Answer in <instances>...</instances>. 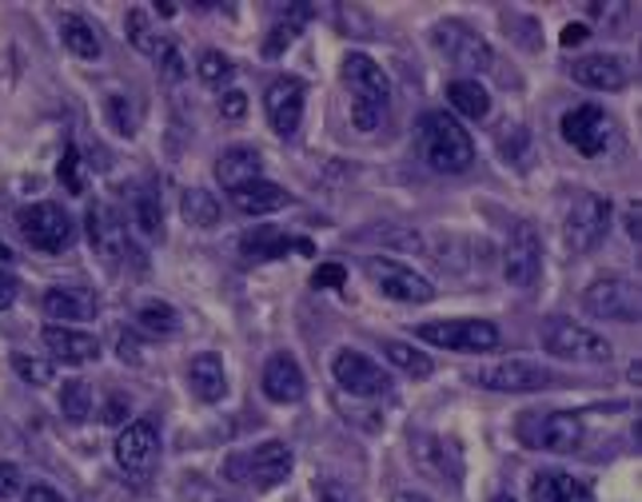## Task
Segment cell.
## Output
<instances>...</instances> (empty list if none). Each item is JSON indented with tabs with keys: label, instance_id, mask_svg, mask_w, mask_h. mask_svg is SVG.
Returning <instances> with one entry per match:
<instances>
[{
	"label": "cell",
	"instance_id": "1",
	"mask_svg": "<svg viewBox=\"0 0 642 502\" xmlns=\"http://www.w3.org/2000/svg\"><path fill=\"white\" fill-rule=\"evenodd\" d=\"M343 84L351 92V124L360 132H375L392 104V80L367 52L343 56Z\"/></svg>",
	"mask_w": 642,
	"mask_h": 502
},
{
	"label": "cell",
	"instance_id": "2",
	"mask_svg": "<svg viewBox=\"0 0 642 502\" xmlns=\"http://www.w3.org/2000/svg\"><path fill=\"white\" fill-rule=\"evenodd\" d=\"M419 140H423V160L443 176H459L475 164L471 136L447 112H428L423 124H419Z\"/></svg>",
	"mask_w": 642,
	"mask_h": 502
},
{
	"label": "cell",
	"instance_id": "3",
	"mask_svg": "<svg viewBox=\"0 0 642 502\" xmlns=\"http://www.w3.org/2000/svg\"><path fill=\"white\" fill-rule=\"evenodd\" d=\"M295 458H292V446L280 443V439H268V443L252 446L244 455L227 458L224 475L232 482H248L256 491H271V487H280L288 475H292Z\"/></svg>",
	"mask_w": 642,
	"mask_h": 502
},
{
	"label": "cell",
	"instance_id": "4",
	"mask_svg": "<svg viewBox=\"0 0 642 502\" xmlns=\"http://www.w3.org/2000/svg\"><path fill=\"white\" fill-rule=\"evenodd\" d=\"M542 347L555 359H571V363H610V355H615L607 335L591 331V327L575 324V319H563V315H555V319L542 324Z\"/></svg>",
	"mask_w": 642,
	"mask_h": 502
},
{
	"label": "cell",
	"instance_id": "5",
	"mask_svg": "<svg viewBox=\"0 0 642 502\" xmlns=\"http://www.w3.org/2000/svg\"><path fill=\"white\" fill-rule=\"evenodd\" d=\"M518 439L535 451H551V455H571L586 439V427L575 411H547V415H527L518 423Z\"/></svg>",
	"mask_w": 642,
	"mask_h": 502
},
{
	"label": "cell",
	"instance_id": "6",
	"mask_svg": "<svg viewBox=\"0 0 642 502\" xmlns=\"http://www.w3.org/2000/svg\"><path fill=\"white\" fill-rule=\"evenodd\" d=\"M16 227H21V235L28 240V247H36V252H45V256H57V252H65L68 244H72V215L60 208V203H28V208H21V215H16Z\"/></svg>",
	"mask_w": 642,
	"mask_h": 502
},
{
	"label": "cell",
	"instance_id": "7",
	"mask_svg": "<svg viewBox=\"0 0 642 502\" xmlns=\"http://www.w3.org/2000/svg\"><path fill=\"white\" fill-rule=\"evenodd\" d=\"M416 335L431 347L467 351V355H483V351L499 347V327L487 319H435V324L416 327Z\"/></svg>",
	"mask_w": 642,
	"mask_h": 502
},
{
	"label": "cell",
	"instance_id": "8",
	"mask_svg": "<svg viewBox=\"0 0 642 502\" xmlns=\"http://www.w3.org/2000/svg\"><path fill=\"white\" fill-rule=\"evenodd\" d=\"M610 215H615V208H610L607 196H598V191L575 196V203H571V212H567V223H563L567 247H571V252H595L610 232Z\"/></svg>",
	"mask_w": 642,
	"mask_h": 502
},
{
	"label": "cell",
	"instance_id": "9",
	"mask_svg": "<svg viewBox=\"0 0 642 502\" xmlns=\"http://www.w3.org/2000/svg\"><path fill=\"white\" fill-rule=\"evenodd\" d=\"M431 40H435V48H440V52L447 56L455 68H463V72H487V68L495 65V52H491V45H487L483 36L475 33L471 24H463V21L435 24Z\"/></svg>",
	"mask_w": 642,
	"mask_h": 502
},
{
	"label": "cell",
	"instance_id": "10",
	"mask_svg": "<svg viewBox=\"0 0 642 502\" xmlns=\"http://www.w3.org/2000/svg\"><path fill=\"white\" fill-rule=\"evenodd\" d=\"M583 307L595 319H615V324H634L642 312L639 288L622 276H603L583 291Z\"/></svg>",
	"mask_w": 642,
	"mask_h": 502
},
{
	"label": "cell",
	"instance_id": "11",
	"mask_svg": "<svg viewBox=\"0 0 642 502\" xmlns=\"http://www.w3.org/2000/svg\"><path fill=\"white\" fill-rule=\"evenodd\" d=\"M363 271H367L375 288L384 291L387 300H395V303H431V300H435L431 279L419 276V271L407 268V264H399V259L372 256L367 264H363Z\"/></svg>",
	"mask_w": 642,
	"mask_h": 502
},
{
	"label": "cell",
	"instance_id": "12",
	"mask_svg": "<svg viewBox=\"0 0 642 502\" xmlns=\"http://www.w3.org/2000/svg\"><path fill=\"white\" fill-rule=\"evenodd\" d=\"M331 375H336V383L348 395H355V399H380V395H387L392 390V375H387L375 359H367L363 351H351V347H343L336 359H331Z\"/></svg>",
	"mask_w": 642,
	"mask_h": 502
},
{
	"label": "cell",
	"instance_id": "13",
	"mask_svg": "<svg viewBox=\"0 0 642 502\" xmlns=\"http://www.w3.org/2000/svg\"><path fill=\"white\" fill-rule=\"evenodd\" d=\"M539 271H542V240L535 232V223L523 220L515 223L507 252H503V276H507L511 288H535Z\"/></svg>",
	"mask_w": 642,
	"mask_h": 502
},
{
	"label": "cell",
	"instance_id": "14",
	"mask_svg": "<svg viewBox=\"0 0 642 502\" xmlns=\"http://www.w3.org/2000/svg\"><path fill=\"white\" fill-rule=\"evenodd\" d=\"M304 80L300 77H280L271 80L268 92H264V112H268V124L271 132L283 136V140H292L300 132V124H304Z\"/></svg>",
	"mask_w": 642,
	"mask_h": 502
},
{
	"label": "cell",
	"instance_id": "15",
	"mask_svg": "<svg viewBox=\"0 0 642 502\" xmlns=\"http://www.w3.org/2000/svg\"><path fill=\"white\" fill-rule=\"evenodd\" d=\"M475 383L487 390H499V395H530V390L551 387L555 375L530 359H503L495 367H483L475 375Z\"/></svg>",
	"mask_w": 642,
	"mask_h": 502
},
{
	"label": "cell",
	"instance_id": "16",
	"mask_svg": "<svg viewBox=\"0 0 642 502\" xmlns=\"http://www.w3.org/2000/svg\"><path fill=\"white\" fill-rule=\"evenodd\" d=\"M84 227H89L92 252H96L108 268L125 264L128 259V232H125V223H120V215H116L108 203H92L89 215H84Z\"/></svg>",
	"mask_w": 642,
	"mask_h": 502
},
{
	"label": "cell",
	"instance_id": "17",
	"mask_svg": "<svg viewBox=\"0 0 642 502\" xmlns=\"http://www.w3.org/2000/svg\"><path fill=\"white\" fill-rule=\"evenodd\" d=\"M160 455V431L152 419H136V423H125V431L116 435V463L128 475H144L152 470Z\"/></svg>",
	"mask_w": 642,
	"mask_h": 502
},
{
	"label": "cell",
	"instance_id": "18",
	"mask_svg": "<svg viewBox=\"0 0 642 502\" xmlns=\"http://www.w3.org/2000/svg\"><path fill=\"white\" fill-rule=\"evenodd\" d=\"M610 120L598 104H579L563 116V140L575 148L579 156H598L607 148Z\"/></svg>",
	"mask_w": 642,
	"mask_h": 502
},
{
	"label": "cell",
	"instance_id": "19",
	"mask_svg": "<svg viewBox=\"0 0 642 502\" xmlns=\"http://www.w3.org/2000/svg\"><path fill=\"white\" fill-rule=\"evenodd\" d=\"M259 387H264V395H268L271 402H300L307 390V380L304 371H300V363H295L288 351H276V355L264 363V375H259Z\"/></svg>",
	"mask_w": 642,
	"mask_h": 502
},
{
	"label": "cell",
	"instance_id": "20",
	"mask_svg": "<svg viewBox=\"0 0 642 502\" xmlns=\"http://www.w3.org/2000/svg\"><path fill=\"white\" fill-rule=\"evenodd\" d=\"M571 77L583 84V89H595V92H619L631 84V68H627V60L622 56H583V60H575L571 65Z\"/></svg>",
	"mask_w": 642,
	"mask_h": 502
},
{
	"label": "cell",
	"instance_id": "21",
	"mask_svg": "<svg viewBox=\"0 0 642 502\" xmlns=\"http://www.w3.org/2000/svg\"><path fill=\"white\" fill-rule=\"evenodd\" d=\"M45 347L52 351V359L60 363H92V359L101 355V343H96V335L80 331V327H68V324H48L40 331Z\"/></svg>",
	"mask_w": 642,
	"mask_h": 502
},
{
	"label": "cell",
	"instance_id": "22",
	"mask_svg": "<svg viewBox=\"0 0 642 502\" xmlns=\"http://www.w3.org/2000/svg\"><path fill=\"white\" fill-rule=\"evenodd\" d=\"M188 387L200 402H220L227 395V371H224V359L212 355V351H203L188 363Z\"/></svg>",
	"mask_w": 642,
	"mask_h": 502
},
{
	"label": "cell",
	"instance_id": "23",
	"mask_svg": "<svg viewBox=\"0 0 642 502\" xmlns=\"http://www.w3.org/2000/svg\"><path fill=\"white\" fill-rule=\"evenodd\" d=\"M530 499L535 502H595L591 487L575 475H567V470H542L535 475L530 482Z\"/></svg>",
	"mask_w": 642,
	"mask_h": 502
},
{
	"label": "cell",
	"instance_id": "24",
	"mask_svg": "<svg viewBox=\"0 0 642 502\" xmlns=\"http://www.w3.org/2000/svg\"><path fill=\"white\" fill-rule=\"evenodd\" d=\"M215 179L227 191L244 188L252 179H264V156H259L256 148H227L224 156L215 160Z\"/></svg>",
	"mask_w": 642,
	"mask_h": 502
},
{
	"label": "cell",
	"instance_id": "25",
	"mask_svg": "<svg viewBox=\"0 0 642 502\" xmlns=\"http://www.w3.org/2000/svg\"><path fill=\"white\" fill-rule=\"evenodd\" d=\"M232 203H236V212H244V215H271V212H280V208H288L292 196H288L280 184H271V179H252V184L232 191Z\"/></svg>",
	"mask_w": 642,
	"mask_h": 502
},
{
	"label": "cell",
	"instance_id": "26",
	"mask_svg": "<svg viewBox=\"0 0 642 502\" xmlns=\"http://www.w3.org/2000/svg\"><path fill=\"white\" fill-rule=\"evenodd\" d=\"M45 315L57 324H80L96 315V300L80 288H48L45 291Z\"/></svg>",
	"mask_w": 642,
	"mask_h": 502
},
{
	"label": "cell",
	"instance_id": "27",
	"mask_svg": "<svg viewBox=\"0 0 642 502\" xmlns=\"http://www.w3.org/2000/svg\"><path fill=\"white\" fill-rule=\"evenodd\" d=\"M60 40H65L68 52L80 56V60H101V52H104L96 28H92L84 16H77V12H65V16H60Z\"/></svg>",
	"mask_w": 642,
	"mask_h": 502
},
{
	"label": "cell",
	"instance_id": "28",
	"mask_svg": "<svg viewBox=\"0 0 642 502\" xmlns=\"http://www.w3.org/2000/svg\"><path fill=\"white\" fill-rule=\"evenodd\" d=\"M447 104L459 116H467V120H487V112H491V92L479 84V80L463 77V80H451L447 84Z\"/></svg>",
	"mask_w": 642,
	"mask_h": 502
},
{
	"label": "cell",
	"instance_id": "29",
	"mask_svg": "<svg viewBox=\"0 0 642 502\" xmlns=\"http://www.w3.org/2000/svg\"><path fill=\"white\" fill-rule=\"evenodd\" d=\"M136 327L148 335H160V339H168V335L180 331V312L164 300H148L136 307Z\"/></svg>",
	"mask_w": 642,
	"mask_h": 502
},
{
	"label": "cell",
	"instance_id": "30",
	"mask_svg": "<svg viewBox=\"0 0 642 502\" xmlns=\"http://www.w3.org/2000/svg\"><path fill=\"white\" fill-rule=\"evenodd\" d=\"M292 235L276 232V227H256V232H248L244 240H240V252L248 259H280L283 252H292Z\"/></svg>",
	"mask_w": 642,
	"mask_h": 502
},
{
	"label": "cell",
	"instance_id": "31",
	"mask_svg": "<svg viewBox=\"0 0 642 502\" xmlns=\"http://www.w3.org/2000/svg\"><path fill=\"white\" fill-rule=\"evenodd\" d=\"M132 220H136V232L144 235V240H160L164 235V212H160V200L156 191L140 188L132 196Z\"/></svg>",
	"mask_w": 642,
	"mask_h": 502
},
{
	"label": "cell",
	"instance_id": "32",
	"mask_svg": "<svg viewBox=\"0 0 642 502\" xmlns=\"http://www.w3.org/2000/svg\"><path fill=\"white\" fill-rule=\"evenodd\" d=\"M180 212L192 227H215V223H220V200H215L212 191L188 188L180 200Z\"/></svg>",
	"mask_w": 642,
	"mask_h": 502
},
{
	"label": "cell",
	"instance_id": "33",
	"mask_svg": "<svg viewBox=\"0 0 642 502\" xmlns=\"http://www.w3.org/2000/svg\"><path fill=\"white\" fill-rule=\"evenodd\" d=\"M384 355L392 367L407 371L411 380H428L431 371H435V363H431V355H423V351H416L411 343H399V339H392V343H384Z\"/></svg>",
	"mask_w": 642,
	"mask_h": 502
},
{
	"label": "cell",
	"instance_id": "34",
	"mask_svg": "<svg viewBox=\"0 0 642 502\" xmlns=\"http://www.w3.org/2000/svg\"><path fill=\"white\" fill-rule=\"evenodd\" d=\"M125 28H128V40H132L136 52L156 56V52H160V45H164V36L156 33V24H152V16H148L144 9H128Z\"/></svg>",
	"mask_w": 642,
	"mask_h": 502
},
{
	"label": "cell",
	"instance_id": "35",
	"mask_svg": "<svg viewBox=\"0 0 642 502\" xmlns=\"http://www.w3.org/2000/svg\"><path fill=\"white\" fill-rule=\"evenodd\" d=\"M307 16H312V9H307V4H300V9H292L288 16H280V21H276V28H271V36H268V45H264V52L280 56L288 45H295V36L304 33Z\"/></svg>",
	"mask_w": 642,
	"mask_h": 502
},
{
	"label": "cell",
	"instance_id": "36",
	"mask_svg": "<svg viewBox=\"0 0 642 502\" xmlns=\"http://www.w3.org/2000/svg\"><path fill=\"white\" fill-rule=\"evenodd\" d=\"M423 463H428L443 482L447 479L459 482V475H463L459 455H455V446H451L447 439H428V443H423Z\"/></svg>",
	"mask_w": 642,
	"mask_h": 502
},
{
	"label": "cell",
	"instance_id": "37",
	"mask_svg": "<svg viewBox=\"0 0 642 502\" xmlns=\"http://www.w3.org/2000/svg\"><path fill=\"white\" fill-rule=\"evenodd\" d=\"M60 415L68 423H84L92 415V387L84 380H68L60 387Z\"/></svg>",
	"mask_w": 642,
	"mask_h": 502
},
{
	"label": "cell",
	"instance_id": "38",
	"mask_svg": "<svg viewBox=\"0 0 642 502\" xmlns=\"http://www.w3.org/2000/svg\"><path fill=\"white\" fill-rule=\"evenodd\" d=\"M196 77L208 84V89H224L227 80L236 77V65H232V56H224L220 48H208L200 56V65H196Z\"/></svg>",
	"mask_w": 642,
	"mask_h": 502
},
{
	"label": "cell",
	"instance_id": "39",
	"mask_svg": "<svg viewBox=\"0 0 642 502\" xmlns=\"http://www.w3.org/2000/svg\"><path fill=\"white\" fill-rule=\"evenodd\" d=\"M12 371H16L24 383H33V387H48V383H52V375H57L48 359L24 355V351H16V355H12Z\"/></svg>",
	"mask_w": 642,
	"mask_h": 502
},
{
	"label": "cell",
	"instance_id": "40",
	"mask_svg": "<svg viewBox=\"0 0 642 502\" xmlns=\"http://www.w3.org/2000/svg\"><path fill=\"white\" fill-rule=\"evenodd\" d=\"M152 60H156L160 77H164V80H184V72H188V65H184V52L172 45V40H164V45H160V52L152 56Z\"/></svg>",
	"mask_w": 642,
	"mask_h": 502
},
{
	"label": "cell",
	"instance_id": "41",
	"mask_svg": "<svg viewBox=\"0 0 642 502\" xmlns=\"http://www.w3.org/2000/svg\"><path fill=\"white\" fill-rule=\"evenodd\" d=\"M108 120H113V128L120 136H132L136 132V116H132V104H128V96H108Z\"/></svg>",
	"mask_w": 642,
	"mask_h": 502
},
{
	"label": "cell",
	"instance_id": "42",
	"mask_svg": "<svg viewBox=\"0 0 642 502\" xmlns=\"http://www.w3.org/2000/svg\"><path fill=\"white\" fill-rule=\"evenodd\" d=\"M57 176H60V184H65L68 191H84V179H80V156H77V148H68V152H65V160H60V167H57Z\"/></svg>",
	"mask_w": 642,
	"mask_h": 502
},
{
	"label": "cell",
	"instance_id": "43",
	"mask_svg": "<svg viewBox=\"0 0 642 502\" xmlns=\"http://www.w3.org/2000/svg\"><path fill=\"white\" fill-rule=\"evenodd\" d=\"M220 112H224L227 120H244L248 96H244V92H224V96H220Z\"/></svg>",
	"mask_w": 642,
	"mask_h": 502
},
{
	"label": "cell",
	"instance_id": "44",
	"mask_svg": "<svg viewBox=\"0 0 642 502\" xmlns=\"http://www.w3.org/2000/svg\"><path fill=\"white\" fill-rule=\"evenodd\" d=\"M16 491H21V470L12 463H0V499H12Z\"/></svg>",
	"mask_w": 642,
	"mask_h": 502
},
{
	"label": "cell",
	"instance_id": "45",
	"mask_svg": "<svg viewBox=\"0 0 642 502\" xmlns=\"http://www.w3.org/2000/svg\"><path fill=\"white\" fill-rule=\"evenodd\" d=\"M343 283V268L339 264H324V268L312 276V288H339Z\"/></svg>",
	"mask_w": 642,
	"mask_h": 502
},
{
	"label": "cell",
	"instance_id": "46",
	"mask_svg": "<svg viewBox=\"0 0 642 502\" xmlns=\"http://www.w3.org/2000/svg\"><path fill=\"white\" fill-rule=\"evenodd\" d=\"M16 291H21V283H16V276H9V271H0V312H4V307H12V303H16Z\"/></svg>",
	"mask_w": 642,
	"mask_h": 502
},
{
	"label": "cell",
	"instance_id": "47",
	"mask_svg": "<svg viewBox=\"0 0 642 502\" xmlns=\"http://www.w3.org/2000/svg\"><path fill=\"white\" fill-rule=\"evenodd\" d=\"M24 502H65V494L52 491V487H45V482H33V487L24 491Z\"/></svg>",
	"mask_w": 642,
	"mask_h": 502
},
{
	"label": "cell",
	"instance_id": "48",
	"mask_svg": "<svg viewBox=\"0 0 642 502\" xmlns=\"http://www.w3.org/2000/svg\"><path fill=\"white\" fill-rule=\"evenodd\" d=\"M104 419H108V423H120V419H125V395H113L108 411H104Z\"/></svg>",
	"mask_w": 642,
	"mask_h": 502
},
{
	"label": "cell",
	"instance_id": "49",
	"mask_svg": "<svg viewBox=\"0 0 642 502\" xmlns=\"http://www.w3.org/2000/svg\"><path fill=\"white\" fill-rule=\"evenodd\" d=\"M579 40H586V24H567L563 45H579Z\"/></svg>",
	"mask_w": 642,
	"mask_h": 502
},
{
	"label": "cell",
	"instance_id": "50",
	"mask_svg": "<svg viewBox=\"0 0 642 502\" xmlns=\"http://www.w3.org/2000/svg\"><path fill=\"white\" fill-rule=\"evenodd\" d=\"M120 359H125V363H140V351H136V343L128 335H120Z\"/></svg>",
	"mask_w": 642,
	"mask_h": 502
},
{
	"label": "cell",
	"instance_id": "51",
	"mask_svg": "<svg viewBox=\"0 0 642 502\" xmlns=\"http://www.w3.org/2000/svg\"><path fill=\"white\" fill-rule=\"evenodd\" d=\"M395 502H431L428 494H416V491H399L395 494Z\"/></svg>",
	"mask_w": 642,
	"mask_h": 502
},
{
	"label": "cell",
	"instance_id": "52",
	"mask_svg": "<svg viewBox=\"0 0 642 502\" xmlns=\"http://www.w3.org/2000/svg\"><path fill=\"white\" fill-rule=\"evenodd\" d=\"M627 227H631V240H639V208H631V220H627Z\"/></svg>",
	"mask_w": 642,
	"mask_h": 502
},
{
	"label": "cell",
	"instance_id": "53",
	"mask_svg": "<svg viewBox=\"0 0 642 502\" xmlns=\"http://www.w3.org/2000/svg\"><path fill=\"white\" fill-rule=\"evenodd\" d=\"M319 502H351V499H343L339 491H324V499H319Z\"/></svg>",
	"mask_w": 642,
	"mask_h": 502
},
{
	"label": "cell",
	"instance_id": "54",
	"mask_svg": "<svg viewBox=\"0 0 642 502\" xmlns=\"http://www.w3.org/2000/svg\"><path fill=\"white\" fill-rule=\"evenodd\" d=\"M9 259H12V252H9L4 244H0V264H9Z\"/></svg>",
	"mask_w": 642,
	"mask_h": 502
},
{
	"label": "cell",
	"instance_id": "55",
	"mask_svg": "<svg viewBox=\"0 0 642 502\" xmlns=\"http://www.w3.org/2000/svg\"><path fill=\"white\" fill-rule=\"evenodd\" d=\"M491 502H515V499H511V494H495Z\"/></svg>",
	"mask_w": 642,
	"mask_h": 502
}]
</instances>
